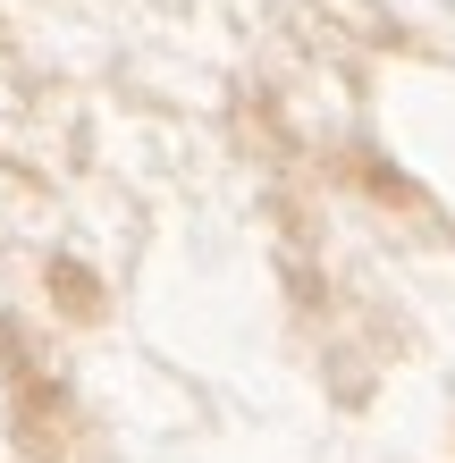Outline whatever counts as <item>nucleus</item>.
<instances>
[{
    "instance_id": "nucleus-1",
    "label": "nucleus",
    "mask_w": 455,
    "mask_h": 463,
    "mask_svg": "<svg viewBox=\"0 0 455 463\" xmlns=\"http://www.w3.org/2000/svg\"><path fill=\"white\" fill-rule=\"evenodd\" d=\"M60 304H68V312H93V287L76 279V261H60Z\"/></svg>"
}]
</instances>
